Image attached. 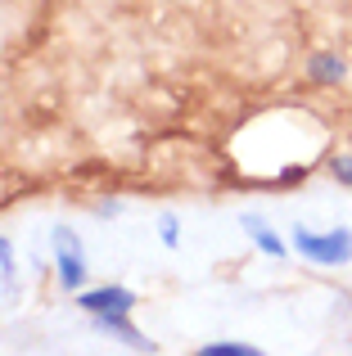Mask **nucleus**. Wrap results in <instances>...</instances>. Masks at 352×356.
I'll return each instance as SVG.
<instances>
[{
	"label": "nucleus",
	"instance_id": "nucleus-1",
	"mask_svg": "<svg viewBox=\"0 0 352 356\" xmlns=\"http://www.w3.org/2000/svg\"><path fill=\"white\" fill-rule=\"evenodd\" d=\"M50 248H54V280H59V289L81 293L90 280V261H86V248H81V235L72 226H54Z\"/></svg>",
	"mask_w": 352,
	"mask_h": 356
},
{
	"label": "nucleus",
	"instance_id": "nucleus-2",
	"mask_svg": "<svg viewBox=\"0 0 352 356\" xmlns=\"http://www.w3.org/2000/svg\"><path fill=\"white\" fill-rule=\"evenodd\" d=\"M294 252H303L317 266H344V261H352V230L335 226L326 235H317L307 226H294Z\"/></svg>",
	"mask_w": 352,
	"mask_h": 356
},
{
	"label": "nucleus",
	"instance_id": "nucleus-3",
	"mask_svg": "<svg viewBox=\"0 0 352 356\" xmlns=\"http://www.w3.org/2000/svg\"><path fill=\"white\" fill-rule=\"evenodd\" d=\"M77 307L86 316H131L136 293H131V289H122V284H99V289H81Z\"/></svg>",
	"mask_w": 352,
	"mask_h": 356
},
{
	"label": "nucleus",
	"instance_id": "nucleus-4",
	"mask_svg": "<svg viewBox=\"0 0 352 356\" xmlns=\"http://www.w3.org/2000/svg\"><path fill=\"white\" fill-rule=\"evenodd\" d=\"M90 321H95V330H99V334H113V339H118V343H127V348H136V352H154V343L131 325V316H90Z\"/></svg>",
	"mask_w": 352,
	"mask_h": 356
},
{
	"label": "nucleus",
	"instance_id": "nucleus-5",
	"mask_svg": "<svg viewBox=\"0 0 352 356\" xmlns=\"http://www.w3.org/2000/svg\"><path fill=\"white\" fill-rule=\"evenodd\" d=\"M344 77H348V63L339 59V54L317 50V54L307 59V81H317V86H339Z\"/></svg>",
	"mask_w": 352,
	"mask_h": 356
},
{
	"label": "nucleus",
	"instance_id": "nucleus-6",
	"mask_svg": "<svg viewBox=\"0 0 352 356\" xmlns=\"http://www.w3.org/2000/svg\"><path fill=\"white\" fill-rule=\"evenodd\" d=\"M239 226H244V230H248V239H253V243H257V248H262V252H266V257H285V252H289V243H285L280 235H275V230H271V226H266V221H262V217H257V212H244V217H239Z\"/></svg>",
	"mask_w": 352,
	"mask_h": 356
},
{
	"label": "nucleus",
	"instance_id": "nucleus-7",
	"mask_svg": "<svg viewBox=\"0 0 352 356\" xmlns=\"http://www.w3.org/2000/svg\"><path fill=\"white\" fill-rule=\"evenodd\" d=\"M14 248H9V239L0 235V284H5V293H18V275H14Z\"/></svg>",
	"mask_w": 352,
	"mask_h": 356
},
{
	"label": "nucleus",
	"instance_id": "nucleus-8",
	"mask_svg": "<svg viewBox=\"0 0 352 356\" xmlns=\"http://www.w3.org/2000/svg\"><path fill=\"white\" fill-rule=\"evenodd\" d=\"M199 356H257L253 343H230V339H221V343H203Z\"/></svg>",
	"mask_w": 352,
	"mask_h": 356
},
{
	"label": "nucleus",
	"instance_id": "nucleus-9",
	"mask_svg": "<svg viewBox=\"0 0 352 356\" xmlns=\"http://www.w3.org/2000/svg\"><path fill=\"white\" fill-rule=\"evenodd\" d=\"M159 239L168 243V248H176V243H181V226H176L172 212H163V217H159Z\"/></svg>",
	"mask_w": 352,
	"mask_h": 356
},
{
	"label": "nucleus",
	"instance_id": "nucleus-10",
	"mask_svg": "<svg viewBox=\"0 0 352 356\" xmlns=\"http://www.w3.org/2000/svg\"><path fill=\"white\" fill-rule=\"evenodd\" d=\"M330 176H335V181H344V185H352V154H339L335 163H330Z\"/></svg>",
	"mask_w": 352,
	"mask_h": 356
}]
</instances>
